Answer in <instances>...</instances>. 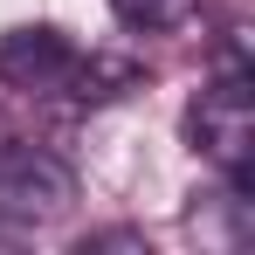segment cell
<instances>
[{
	"mask_svg": "<svg viewBox=\"0 0 255 255\" xmlns=\"http://www.w3.org/2000/svg\"><path fill=\"white\" fill-rule=\"evenodd\" d=\"M186 145H193L214 172H228L235 186L255 172V83L242 69L214 76V83L186 104Z\"/></svg>",
	"mask_w": 255,
	"mask_h": 255,
	"instance_id": "6da1fadb",
	"label": "cell"
},
{
	"mask_svg": "<svg viewBox=\"0 0 255 255\" xmlns=\"http://www.w3.org/2000/svg\"><path fill=\"white\" fill-rule=\"evenodd\" d=\"M69 214H76V179L62 159H48V152H7L0 159V242L42 235Z\"/></svg>",
	"mask_w": 255,
	"mask_h": 255,
	"instance_id": "7a4b0ae2",
	"label": "cell"
},
{
	"mask_svg": "<svg viewBox=\"0 0 255 255\" xmlns=\"http://www.w3.org/2000/svg\"><path fill=\"white\" fill-rule=\"evenodd\" d=\"M0 83H7V90H28V97H55V90L90 83V55L69 42L62 28L28 21V28L0 35Z\"/></svg>",
	"mask_w": 255,
	"mask_h": 255,
	"instance_id": "3957f363",
	"label": "cell"
},
{
	"mask_svg": "<svg viewBox=\"0 0 255 255\" xmlns=\"http://www.w3.org/2000/svg\"><path fill=\"white\" fill-rule=\"evenodd\" d=\"M125 28H145V35H166V28H186L200 0H111Z\"/></svg>",
	"mask_w": 255,
	"mask_h": 255,
	"instance_id": "277c9868",
	"label": "cell"
}]
</instances>
